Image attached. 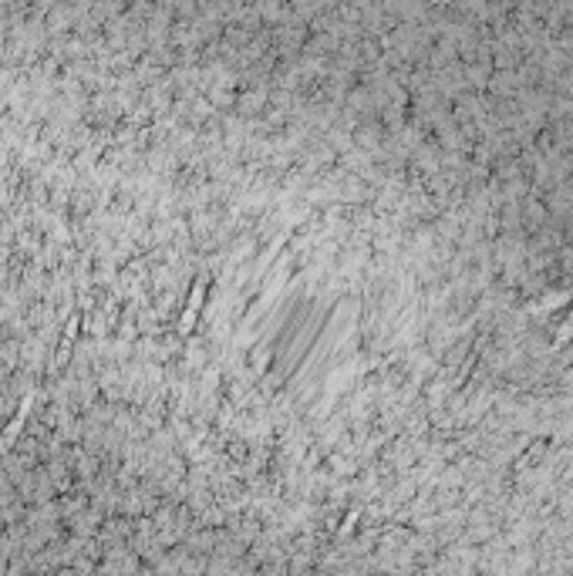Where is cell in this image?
<instances>
[{
	"label": "cell",
	"instance_id": "obj_3",
	"mask_svg": "<svg viewBox=\"0 0 573 576\" xmlns=\"http://www.w3.org/2000/svg\"><path fill=\"white\" fill-rule=\"evenodd\" d=\"M75 334H78V317H71V320H68V327H64L61 347H57V361H55V367L64 364V357H68V347H71V341H75Z\"/></svg>",
	"mask_w": 573,
	"mask_h": 576
},
{
	"label": "cell",
	"instance_id": "obj_1",
	"mask_svg": "<svg viewBox=\"0 0 573 576\" xmlns=\"http://www.w3.org/2000/svg\"><path fill=\"white\" fill-rule=\"evenodd\" d=\"M199 304H203V280L192 287V297H189V307H186V313H182V320H179V330L182 334H189L192 324H196V313H199Z\"/></svg>",
	"mask_w": 573,
	"mask_h": 576
},
{
	"label": "cell",
	"instance_id": "obj_2",
	"mask_svg": "<svg viewBox=\"0 0 573 576\" xmlns=\"http://www.w3.org/2000/svg\"><path fill=\"white\" fill-rule=\"evenodd\" d=\"M27 411H31V398H24V404H20V411H17V418H14V422L7 424V431L0 435V452L14 445V438H17V431H20V428H24V418H27Z\"/></svg>",
	"mask_w": 573,
	"mask_h": 576
}]
</instances>
